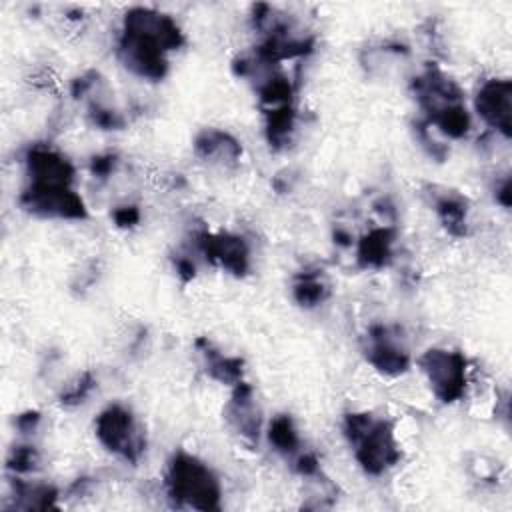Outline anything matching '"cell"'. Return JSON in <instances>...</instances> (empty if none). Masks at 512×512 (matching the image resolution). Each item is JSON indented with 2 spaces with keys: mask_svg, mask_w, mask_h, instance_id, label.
Wrapping results in <instances>:
<instances>
[{
  "mask_svg": "<svg viewBox=\"0 0 512 512\" xmlns=\"http://www.w3.org/2000/svg\"><path fill=\"white\" fill-rule=\"evenodd\" d=\"M344 434L354 448L356 462L366 474L378 476L400 462V444L394 428L372 414H348Z\"/></svg>",
  "mask_w": 512,
  "mask_h": 512,
  "instance_id": "obj_1",
  "label": "cell"
},
{
  "mask_svg": "<svg viewBox=\"0 0 512 512\" xmlns=\"http://www.w3.org/2000/svg\"><path fill=\"white\" fill-rule=\"evenodd\" d=\"M166 494L178 508L218 510L222 488L216 474L202 460L178 452L168 462Z\"/></svg>",
  "mask_w": 512,
  "mask_h": 512,
  "instance_id": "obj_2",
  "label": "cell"
},
{
  "mask_svg": "<svg viewBox=\"0 0 512 512\" xmlns=\"http://www.w3.org/2000/svg\"><path fill=\"white\" fill-rule=\"evenodd\" d=\"M96 436L104 448L136 462L144 450L142 432L128 408L114 404L96 418Z\"/></svg>",
  "mask_w": 512,
  "mask_h": 512,
  "instance_id": "obj_3",
  "label": "cell"
},
{
  "mask_svg": "<svg viewBox=\"0 0 512 512\" xmlns=\"http://www.w3.org/2000/svg\"><path fill=\"white\" fill-rule=\"evenodd\" d=\"M434 394L442 402H454L466 388V358L460 352L432 348L418 358Z\"/></svg>",
  "mask_w": 512,
  "mask_h": 512,
  "instance_id": "obj_4",
  "label": "cell"
},
{
  "mask_svg": "<svg viewBox=\"0 0 512 512\" xmlns=\"http://www.w3.org/2000/svg\"><path fill=\"white\" fill-rule=\"evenodd\" d=\"M24 210L42 218H68L80 220L86 216V206L82 198L70 190V186H42L28 184L20 196Z\"/></svg>",
  "mask_w": 512,
  "mask_h": 512,
  "instance_id": "obj_5",
  "label": "cell"
},
{
  "mask_svg": "<svg viewBox=\"0 0 512 512\" xmlns=\"http://www.w3.org/2000/svg\"><path fill=\"white\" fill-rule=\"evenodd\" d=\"M26 170L30 184L42 186H70L74 178L72 164L58 152L34 146L26 156Z\"/></svg>",
  "mask_w": 512,
  "mask_h": 512,
  "instance_id": "obj_6",
  "label": "cell"
},
{
  "mask_svg": "<svg viewBox=\"0 0 512 512\" xmlns=\"http://www.w3.org/2000/svg\"><path fill=\"white\" fill-rule=\"evenodd\" d=\"M510 94L508 80H488L476 96L478 114L506 136L510 134Z\"/></svg>",
  "mask_w": 512,
  "mask_h": 512,
  "instance_id": "obj_7",
  "label": "cell"
},
{
  "mask_svg": "<svg viewBox=\"0 0 512 512\" xmlns=\"http://www.w3.org/2000/svg\"><path fill=\"white\" fill-rule=\"evenodd\" d=\"M202 250L210 260L234 274H242L248 268V248L240 236H204Z\"/></svg>",
  "mask_w": 512,
  "mask_h": 512,
  "instance_id": "obj_8",
  "label": "cell"
},
{
  "mask_svg": "<svg viewBox=\"0 0 512 512\" xmlns=\"http://www.w3.org/2000/svg\"><path fill=\"white\" fill-rule=\"evenodd\" d=\"M226 416L242 438H246L250 442L258 440L260 418H258V410L254 406L252 388L248 384H244V382L236 384V390L226 406Z\"/></svg>",
  "mask_w": 512,
  "mask_h": 512,
  "instance_id": "obj_9",
  "label": "cell"
},
{
  "mask_svg": "<svg viewBox=\"0 0 512 512\" xmlns=\"http://www.w3.org/2000/svg\"><path fill=\"white\" fill-rule=\"evenodd\" d=\"M368 360L372 362V366H376L378 370L386 372V374H402L410 360L404 348H400L396 344V340H392V336L388 334L386 328H376L370 334V346H368Z\"/></svg>",
  "mask_w": 512,
  "mask_h": 512,
  "instance_id": "obj_10",
  "label": "cell"
},
{
  "mask_svg": "<svg viewBox=\"0 0 512 512\" xmlns=\"http://www.w3.org/2000/svg\"><path fill=\"white\" fill-rule=\"evenodd\" d=\"M196 152L208 160L218 162H234L240 158V144L222 130H204L196 138Z\"/></svg>",
  "mask_w": 512,
  "mask_h": 512,
  "instance_id": "obj_11",
  "label": "cell"
},
{
  "mask_svg": "<svg viewBox=\"0 0 512 512\" xmlns=\"http://www.w3.org/2000/svg\"><path fill=\"white\" fill-rule=\"evenodd\" d=\"M390 234L386 230H376L368 234L360 244V260L366 266H382L390 256Z\"/></svg>",
  "mask_w": 512,
  "mask_h": 512,
  "instance_id": "obj_12",
  "label": "cell"
},
{
  "mask_svg": "<svg viewBox=\"0 0 512 512\" xmlns=\"http://www.w3.org/2000/svg\"><path fill=\"white\" fill-rule=\"evenodd\" d=\"M270 442L276 446L280 452H294L298 446V434L292 426V420L288 416H278L272 420L270 430H268Z\"/></svg>",
  "mask_w": 512,
  "mask_h": 512,
  "instance_id": "obj_13",
  "label": "cell"
},
{
  "mask_svg": "<svg viewBox=\"0 0 512 512\" xmlns=\"http://www.w3.org/2000/svg\"><path fill=\"white\" fill-rule=\"evenodd\" d=\"M328 294V288L318 276H302L294 286V296L304 306H314L322 302Z\"/></svg>",
  "mask_w": 512,
  "mask_h": 512,
  "instance_id": "obj_14",
  "label": "cell"
},
{
  "mask_svg": "<svg viewBox=\"0 0 512 512\" xmlns=\"http://www.w3.org/2000/svg\"><path fill=\"white\" fill-rule=\"evenodd\" d=\"M38 462H40V456L34 446H18V448H12V452L8 454L6 466L14 474H26V472H32L38 466Z\"/></svg>",
  "mask_w": 512,
  "mask_h": 512,
  "instance_id": "obj_15",
  "label": "cell"
},
{
  "mask_svg": "<svg viewBox=\"0 0 512 512\" xmlns=\"http://www.w3.org/2000/svg\"><path fill=\"white\" fill-rule=\"evenodd\" d=\"M114 218L120 226H132V224L138 222V212H136V208H120L114 214Z\"/></svg>",
  "mask_w": 512,
  "mask_h": 512,
  "instance_id": "obj_16",
  "label": "cell"
},
{
  "mask_svg": "<svg viewBox=\"0 0 512 512\" xmlns=\"http://www.w3.org/2000/svg\"><path fill=\"white\" fill-rule=\"evenodd\" d=\"M40 422V416L38 412H26L22 416H18V428L24 430V432H30L36 428V424Z\"/></svg>",
  "mask_w": 512,
  "mask_h": 512,
  "instance_id": "obj_17",
  "label": "cell"
}]
</instances>
